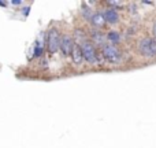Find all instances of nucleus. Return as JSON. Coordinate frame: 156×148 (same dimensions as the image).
Segmentation results:
<instances>
[{"instance_id": "obj_3", "label": "nucleus", "mask_w": 156, "mask_h": 148, "mask_svg": "<svg viewBox=\"0 0 156 148\" xmlns=\"http://www.w3.org/2000/svg\"><path fill=\"white\" fill-rule=\"evenodd\" d=\"M60 40L62 38L59 37L58 30H55V29L49 30L48 37H47V44H48V49L51 54H55L58 49H60Z\"/></svg>"}, {"instance_id": "obj_12", "label": "nucleus", "mask_w": 156, "mask_h": 148, "mask_svg": "<svg viewBox=\"0 0 156 148\" xmlns=\"http://www.w3.org/2000/svg\"><path fill=\"white\" fill-rule=\"evenodd\" d=\"M154 34H155V38H156V22L154 23Z\"/></svg>"}, {"instance_id": "obj_7", "label": "nucleus", "mask_w": 156, "mask_h": 148, "mask_svg": "<svg viewBox=\"0 0 156 148\" xmlns=\"http://www.w3.org/2000/svg\"><path fill=\"white\" fill-rule=\"evenodd\" d=\"M71 58H73V62L76 63V65H80L81 62H82L83 59V55H82V49H81L80 45H74L73 48V52H71Z\"/></svg>"}, {"instance_id": "obj_1", "label": "nucleus", "mask_w": 156, "mask_h": 148, "mask_svg": "<svg viewBox=\"0 0 156 148\" xmlns=\"http://www.w3.org/2000/svg\"><path fill=\"white\" fill-rule=\"evenodd\" d=\"M138 51L145 58L156 56V38H143L138 44Z\"/></svg>"}, {"instance_id": "obj_10", "label": "nucleus", "mask_w": 156, "mask_h": 148, "mask_svg": "<svg viewBox=\"0 0 156 148\" xmlns=\"http://www.w3.org/2000/svg\"><path fill=\"white\" fill-rule=\"evenodd\" d=\"M107 37H108V40H110L111 43H118V41L121 40V36L118 34V32H110Z\"/></svg>"}, {"instance_id": "obj_5", "label": "nucleus", "mask_w": 156, "mask_h": 148, "mask_svg": "<svg viewBox=\"0 0 156 148\" xmlns=\"http://www.w3.org/2000/svg\"><path fill=\"white\" fill-rule=\"evenodd\" d=\"M74 45L76 44L73 43L71 37H69V36H63L60 40V51L63 52V55H71Z\"/></svg>"}, {"instance_id": "obj_4", "label": "nucleus", "mask_w": 156, "mask_h": 148, "mask_svg": "<svg viewBox=\"0 0 156 148\" xmlns=\"http://www.w3.org/2000/svg\"><path fill=\"white\" fill-rule=\"evenodd\" d=\"M103 56L110 62L116 63L121 60V52L114 45H103Z\"/></svg>"}, {"instance_id": "obj_13", "label": "nucleus", "mask_w": 156, "mask_h": 148, "mask_svg": "<svg viewBox=\"0 0 156 148\" xmlns=\"http://www.w3.org/2000/svg\"><path fill=\"white\" fill-rule=\"evenodd\" d=\"M0 5H4V3H3V2H0Z\"/></svg>"}, {"instance_id": "obj_6", "label": "nucleus", "mask_w": 156, "mask_h": 148, "mask_svg": "<svg viewBox=\"0 0 156 148\" xmlns=\"http://www.w3.org/2000/svg\"><path fill=\"white\" fill-rule=\"evenodd\" d=\"M104 18L108 23H116L119 16H118V13H116L115 8H107L104 13Z\"/></svg>"}, {"instance_id": "obj_2", "label": "nucleus", "mask_w": 156, "mask_h": 148, "mask_svg": "<svg viewBox=\"0 0 156 148\" xmlns=\"http://www.w3.org/2000/svg\"><path fill=\"white\" fill-rule=\"evenodd\" d=\"M81 49H82L83 59H85L86 62L92 63V65H96V63L99 62V58H97L96 49H94V47L90 43H88V41H83V43L81 44Z\"/></svg>"}, {"instance_id": "obj_8", "label": "nucleus", "mask_w": 156, "mask_h": 148, "mask_svg": "<svg viewBox=\"0 0 156 148\" xmlns=\"http://www.w3.org/2000/svg\"><path fill=\"white\" fill-rule=\"evenodd\" d=\"M104 22H105V18H104V15H103V14L97 13V14H93V15H92V23H93L94 26L100 27V26H103V25H104Z\"/></svg>"}, {"instance_id": "obj_11", "label": "nucleus", "mask_w": 156, "mask_h": 148, "mask_svg": "<svg viewBox=\"0 0 156 148\" xmlns=\"http://www.w3.org/2000/svg\"><path fill=\"white\" fill-rule=\"evenodd\" d=\"M110 4H112V5H122V3L121 2H110Z\"/></svg>"}, {"instance_id": "obj_9", "label": "nucleus", "mask_w": 156, "mask_h": 148, "mask_svg": "<svg viewBox=\"0 0 156 148\" xmlns=\"http://www.w3.org/2000/svg\"><path fill=\"white\" fill-rule=\"evenodd\" d=\"M92 38H93V41H96L97 44H103V43H104V38L105 37L103 34H100L99 32H93V33H92Z\"/></svg>"}]
</instances>
